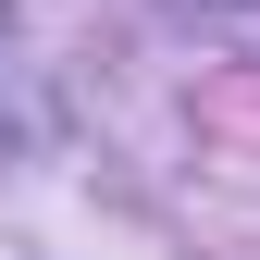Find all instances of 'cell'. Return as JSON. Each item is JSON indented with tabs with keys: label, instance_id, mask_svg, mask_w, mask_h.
I'll return each mask as SVG.
<instances>
[{
	"label": "cell",
	"instance_id": "cell-1",
	"mask_svg": "<svg viewBox=\"0 0 260 260\" xmlns=\"http://www.w3.org/2000/svg\"><path fill=\"white\" fill-rule=\"evenodd\" d=\"M174 13H199V25H260V0H174Z\"/></svg>",
	"mask_w": 260,
	"mask_h": 260
},
{
	"label": "cell",
	"instance_id": "cell-2",
	"mask_svg": "<svg viewBox=\"0 0 260 260\" xmlns=\"http://www.w3.org/2000/svg\"><path fill=\"white\" fill-rule=\"evenodd\" d=\"M0 25H13V0H0ZM0 112H13V62H0Z\"/></svg>",
	"mask_w": 260,
	"mask_h": 260
}]
</instances>
